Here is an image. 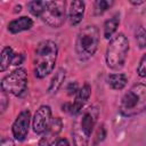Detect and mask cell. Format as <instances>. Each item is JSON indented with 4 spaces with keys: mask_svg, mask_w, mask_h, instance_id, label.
Returning <instances> with one entry per match:
<instances>
[{
    "mask_svg": "<svg viewBox=\"0 0 146 146\" xmlns=\"http://www.w3.org/2000/svg\"><path fill=\"white\" fill-rule=\"evenodd\" d=\"M99 112L100 108L98 105H90L75 116L72 128L74 146H89L90 136L97 123Z\"/></svg>",
    "mask_w": 146,
    "mask_h": 146,
    "instance_id": "cell-1",
    "label": "cell"
},
{
    "mask_svg": "<svg viewBox=\"0 0 146 146\" xmlns=\"http://www.w3.org/2000/svg\"><path fill=\"white\" fill-rule=\"evenodd\" d=\"M57 55L58 47L51 40L41 41L36 46L34 52V75L38 79H42L54 71Z\"/></svg>",
    "mask_w": 146,
    "mask_h": 146,
    "instance_id": "cell-2",
    "label": "cell"
},
{
    "mask_svg": "<svg viewBox=\"0 0 146 146\" xmlns=\"http://www.w3.org/2000/svg\"><path fill=\"white\" fill-rule=\"evenodd\" d=\"M119 111L123 116H133L146 111V84L132 86L121 98Z\"/></svg>",
    "mask_w": 146,
    "mask_h": 146,
    "instance_id": "cell-3",
    "label": "cell"
},
{
    "mask_svg": "<svg viewBox=\"0 0 146 146\" xmlns=\"http://www.w3.org/2000/svg\"><path fill=\"white\" fill-rule=\"evenodd\" d=\"M99 44V31L96 25H87L82 27L76 36L75 51L81 60L91 58L97 51Z\"/></svg>",
    "mask_w": 146,
    "mask_h": 146,
    "instance_id": "cell-4",
    "label": "cell"
},
{
    "mask_svg": "<svg viewBox=\"0 0 146 146\" xmlns=\"http://www.w3.org/2000/svg\"><path fill=\"white\" fill-rule=\"evenodd\" d=\"M129 51V41L123 33H119L110 40L106 49V64L111 70L123 67Z\"/></svg>",
    "mask_w": 146,
    "mask_h": 146,
    "instance_id": "cell-5",
    "label": "cell"
},
{
    "mask_svg": "<svg viewBox=\"0 0 146 146\" xmlns=\"http://www.w3.org/2000/svg\"><path fill=\"white\" fill-rule=\"evenodd\" d=\"M1 89L5 92L14 96H23L27 89V73L24 68L19 67L6 75L1 80Z\"/></svg>",
    "mask_w": 146,
    "mask_h": 146,
    "instance_id": "cell-6",
    "label": "cell"
},
{
    "mask_svg": "<svg viewBox=\"0 0 146 146\" xmlns=\"http://www.w3.org/2000/svg\"><path fill=\"white\" fill-rule=\"evenodd\" d=\"M66 2L58 1H44V9L41 15L42 21L54 29L60 27L66 19Z\"/></svg>",
    "mask_w": 146,
    "mask_h": 146,
    "instance_id": "cell-7",
    "label": "cell"
},
{
    "mask_svg": "<svg viewBox=\"0 0 146 146\" xmlns=\"http://www.w3.org/2000/svg\"><path fill=\"white\" fill-rule=\"evenodd\" d=\"M51 108L48 105L40 106L32 120V128L36 135H43L51 123Z\"/></svg>",
    "mask_w": 146,
    "mask_h": 146,
    "instance_id": "cell-8",
    "label": "cell"
},
{
    "mask_svg": "<svg viewBox=\"0 0 146 146\" xmlns=\"http://www.w3.org/2000/svg\"><path fill=\"white\" fill-rule=\"evenodd\" d=\"M30 120H31V113L29 110H24L17 115L11 127L13 136L16 140L23 141L26 138L30 128Z\"/></svg>",
    "mask_w": 146,
    "mask_h": 146,
    "instance_id": "cell-9",
    "label": "cell"
},
{
    "mask_svg": "<svg viewBox=\"0 0 146 146\" xmlns=\"http://www.w3.org/2000/svg\"><path fill=\"white\" fill-rule=\"evenodd\" d=\"M63 129V121L60 117H55L52 119L49 128L47 129V131L42 135L40 141H39V146H54L56 139L58 138V135L60 133Z\"/></svg>",
    "mask_w": 146,
    "mask_h": 146,
    "instance_id": "cell-10",
    "label": "cell"
},
{
    "mask_svg": "<svg viewBox=\"0 0 146 146\" xmlns=\"http://www.w3.org/2000/svg\"><path fill=\"white\" fill-rule=\"evenodd\" d=\"M91 95V87L89 83H84L78 91V94L75 95V99L74 102L71 104V110H70V114L76 116L84 107L86 103L88 102L89 97Z\"/></svg>",
    "mask_w": 146,
    "mask_h": 146,
    "instance_id": "cell-11",
    "label": "cell"
},
{
    "mask_svg": "<svg viewBox=\"0 0 146 146\" xmlns=\"http://www.w3.org/2000/svg\"><path fill=\"white\" fill-rule=\"evenodd\" d=\"M84 8H86V5L83 1L81 0L71 1L70 8H68V21L71 25L75 26L82 21L84 15Z\"/></svg>",
    "mask_w": 146,
    "mask_h": 146,
    "instance_id": "cell-12",
    "label": "cell"
},
{
    "mask_svg": "<svg viewBox=\"0 0 146 146\" xmlns=\"http://www.w3.org/2000/svg\"><path fill=\"white\" fill-rule=\"evenodd\" d=\"M32 26H33V21L27 16H22V17H18V18L9 22L8 31L10 33L16 34V33H19L23 31H27Z\"/></svg>",
    "mask_w": 146,
    "mask_h": 146,
    "instance_id": "cell-13",
    "label": "cell"
},
{
    "mask_svg": "<svg viewBox=\"0 0 146 146\" xmlns=\"http://www.w3.org/2000/svg\"><path fill=\"white\" fill-rule=\"evenodd\" d=\"M107 84L114 90H121L125 87L128 79L124 73H112L107 75Z\"/></svg>",
    "mask_w": 146,
    "mask_h": 146,
    "instance_id": "cell-14",
    "label": "cell"
},
{
    "mask_svg": "<svg viewBox=\"0 0 146 146\" xmlns=\"http://www.w3.org/2000/svg\"><path fill=\"white\" fill-rule=\"evenodd\" d=\"M65 78H66V71L64 68H58L50 80V83L48 87V92L49 94H56L59 90V88L62 87Z\"/></svg>",
    "mask_w": 146,
    "mask_h": 146,
    "instance_id": "cell-15",
    "label": "cell"
},
{
    "mask_svg": "<svg viewBox=\"0 0 146 146\" xmlns=\"http://www.w3.org/2000/svg\"><path fill=\"white\" fill-rule=\"evenodd\" d=\"M120 24V15L116 13L114 14L110 19H107L104 24V36L106 39L112 38V35L116 32Z\"/></svg>",
    "mask_w": 146,
    "mask_h": 146,
    "instance_id": "cell-16",
    "label": "cell"
},
{
    "mask_svg": "<svg viewBox=\"0 0 146 146\" xmlns=\"http://www.w3.org/2000/svg\"><path fill=\"white\" fill-rule=\"evenodd\" d=\"M15 55L16 54L14 52L11 47H5L2 49L1 55H0V71L1 72H5L13 64Z\"/></svg>",
    "mask_w": 146,
    "mask_h": 146,
    "instance_id": "cell-17",
    "label": "cell"
},
{
    "mask_svg": "<svg viewBox=\"0 0 146 146\" xmlns=\"http://www.w3.org/2000/svg\"><path fill=\"white\" fill-rule=\"evenodd\" d=\"M27 9L33 16L41 17L44 9V1H30L27 3Z\"/></svg>",
    "mask_w": 146,
    "mask_h": 146,
    "instance_id": "cell-18",
    "label": "cell"
},
{
    "mask_svg": "<svg viewBox=\"0 0 146 146\" xmlns=\"http://www.w3.org/2000/svg\"><path fill=\"white\" fill-rule=\"evenodd\" d=\"M114 2L112 0H97L94 3V11L95 15H103Z\"/></svg>",
    "mask_w": 146,
    "mask_h": 146,
    "instance_id": "cell-19",
    "label": "cell"
},
{
    "mask_svg": "<svg viewBox=\"0 0 146 146\" xmlns=\"http://www.w3.org/2000/svg\"><path fill=\"white\" fill-rule=\"evenodd\" d=\"M135 38L138 47L140 49L146 48V30L143 26H139L135 32Z\"/></svg>",
    "mask_w": 146,
    "mask_h": 146,
    "instance_id": "cell-20",
    "label": "cell"
},
{
    "mask_svg": "<svg viewBox=\"0 0 146 146\" xmlns=\"http://www.w3.org/2000/svg\"><path fill=\"white\" fill-rule=\"evenodd\" d=\"M137 73L139 76L141 78H146V54L143 55L139 64H138V67H137Z\"/></svg>",
    "mask_w": 146,
    "mask_h": 146,
    "instance_id": "cell-21",
    "label": "cell"
},
{
    "mask_svg": "<svg viewBox=\"0 0 146 146\" xmlns=\"http://www.w3.org/2000/svg\"><path fill=\"white\" fill-rule=\"evenodd\" d=\"M66 91H67V95L68 96H73V95H76L78 91H79V86H78V82H70L66 87Z\"/></svg>",
    "mask_w": 146,
    "mask_h": 146,
    "instance_id": "cell-22",
    "label": "cell"
},
{
    "mask_svg": "<svg viewBox=\"0 0 146 146\" xmlns=\"http://www.w3.org/2000/svg\"><path fill=\"white\" fill-rule=\"evenodd\" d=\"M23 60H24V55L23 54H16L11 65H19V64L23 63Z\"/></svg>",
    "mask_w": 146,
    "mask_h": 146,
    "instance_id": "cell-23",
    "label": "cell"
},
{
    "mask_svg": "<svg viewBox=\"0 0 146 146\" xmlns=\"http://www.w3.org/2000/svg\"><path fill=\"white\" fill-rule=\"evenodd\" d=\"M0 146H15V141L13 140V138L6 137V138H2Z\"/></svg>",
    "mask_w": 146,
    "mask_h": 146,
    "instance_id": "cell-24",
    "label": "cell"
},
{
    "mask_svg": "<svg viewBox=\"0 0 146 146\" xmlns=\"http://www.w3.org/2000/svg\"><path fill=\"white\" fill-rule=\"evenodd\" d=\"M55 146H70V143H68V140L66 138H60V139H58L56 141Z\"/></svg>",
    "mask_w": 146,
    "mask_h": 146,
    "instance_id": "cell-25",
    "label": "cell"
},
{
    "mask_svg": "<svg viewBox=\"0 0 146 146\" xmlns=\"http://www.w3.org/2000/svg\"><path fill=\"white\" fill-rule=\"evenodd\" d=\"M1 111L3 112L6 110V103H7V97L5 95V91H2V96H1Z\"/></svg>",
    "mask_w": 146,
    "mask_h": 146,
    "instance_id": "cell-26",
    "label": "cell"
},
{
    "mask_svg": "<svg viewBox=\"0 0 146 146\" xmlns=\"http://www.w3.org/2000/svg\"><path fill=\"white\" fill-rule=\"evenodd\" d=\"M130 3L138 6V5H143V3H144V1H130Z\"/></svg>",
    "mask_w": 146,
    "mask_h": 146,
    "instance_id": "cell-27",
    "label": "cell"
},
{
    "mask_svg": "<svg viewBox=\"0 0 146 146\" xmlns=\"http://www.w3.org/2000/svg\"><path fill=\"white\" fill-rule=\"evenodd\" d=\"M21 8H22V7H21L19 5H18V6H16V7H15V13H17V11L19 13V11H21Z\"/></svg>",
    "mask_w": 146,
    "mask_h": 146,
    "instance_id": "cell-28",
    "label": "cell"
}]
</instances>
